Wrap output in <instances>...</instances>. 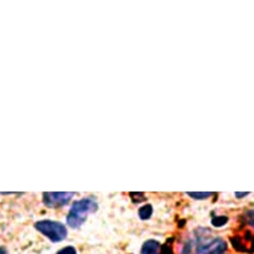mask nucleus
<instances>
[{
    "mask_svg": "<svg viewBox=\"0 0 254 254\" xmlns=\"http://www.w3.org/2000/svg\"><path fill=\"white\" fill-rule=\"evenodd\" d=\"M97 209V204L91 198H83V200L76 201L75 204L72 205L71 212L68 213L67 221L68 225L76 229L79 226L83 225V222L85 221L91 213H93Z\"/></svg>",
    "mask_w": 254,
    "mask_h": 254,
    "instance_id": "obj_1",
    "label": "nucleus"
},
{
    "mask_svg": "<svg viewBox=\"0 0 254 254\" xmlns=\"http://www.w3.org/2000/svg\"><path fill=\"white\" fill-rule=\"evenodd\" d=\"M35 226H36V229L40 233H43L46 237L50 238L52 242H60L67 237V228L63 224H60V222H56V221H38L35 224Z\"/></svg>",
    "mask_w": 254,
    "mask_h": 254,
    "instance_id": "obj_2",
    "label": "nucleus"
},
{
    "mask_svg": "<svg viewBox=\"0 0 254 254\" xmlns=\"http://www.w3.org/2000/svg\"><path fill=\"white\" fill-rule=\"evenodd\" d=\"M226 244L224 240L216 238L206 244H201L197 246H190V253L189 254H225Z\"/></svg>",
    "mask_w": 254,
    "mask_h": 254,
    "instance_id": "obj_3",
    "label": "nucleus"
},
{
    "mask_svg": "<svg viewBox=\"0 0 254 254\" xmlns=\"http://www.w3.org/2000/svg\"><path fill=\"white\" fill-rule=\"evenodd\" d=\"M73 193H46L44 194V202L51 208L56 206H63L69 202L71 198H73Z\"/></svg>",
    "mask_w": 254,
    "mask_h": 254,
    "instance_id": "obj_4",
    "label": "nucleus"
},
{
    "mask_svg": "<svg viewBox=\"0 0 254 254\" xmlns=\"http://www.w3.org/2000/svg\"><path fill=\"white\" fill-rule=\"evenodd\" d=\"M160 252V244L154 240L146 241L141 248V254H158Z\"/></svg>",
    "mask_w": 254,
    "mask_h": 254,
    "instance_id": "obj_5",
    "label": "nucleus"
},
{
    "mask_svg": "<svg viewBox=\"0 0 254 254\" xmlns=\"http://www.w3.org/2000/svg\"><path fill=\"white\" fill-rule=\"evenodd\" d=\"M140 217H141L142 220H146V218H149L152 216V206L150 205H145V206H142L140 209V212H138Z\"/></svg>",
    "mask_w": 254,
    "mask_h": 254,
    "instance_id": "obj_6",
    "label": "nucleus"
},
{
    "mask_svg": "<svg viewBox=\"0 0 254 254\" xmlns=\"http://www.w3.org/2000/svg\"><path fill=\"white\" fill-rule=\"evenodd\" d=\"M189 197H192V198H206V197L212 196V193H189L188 194Z\"/></svg>",
    "mask_w": 254,
    "mask_h": 254,
    "instance_id": "obj_7",
    "label": "nucleus"
},
{
    "mask_svg": "<svg viewBox=\"0 0 254 254\" xmlns=\"http://www.w3.org/2000/svg\"><path fill=\"white\" fill-rule=\"evenodd\" d=\"M58 254H76V249L75 248H72V246H67V248H64V249L59 250Z\"/></svg>",
    "mask_w": 254,
    "mask_h": 254,
    "instance_id": "obj_8",
    "label": "nucleus"
},
{
    "mask_svg": "<svg viewBox=\"0 0 254 254\" xmlns=\"http://www.w3.org/2000/svg\"><path fill=\"white\" fill-rule=\"evenodd\" d=\"M246 221H248L249 225L254 228V210H250V212L246 213Z\"/></svg>",
    "mask_w": 254,
    "mask_h": 254,
    "instance_id": "obj_9",
    "label": "nucleus"
},
{
    "mask_svg": "<svg viewBox=\"0 0 254 254\" xmlns=\"http://www.w3.org/2000/svg\"><path fill=\"white\" fill-rule=\"evenodd\" d=\"M213 222V225H216V226H221V225H224L226 222V218L225 217H220V218H214V220L212 221Z\"/></svg>",
    "mask_w": 254,
    "mask_h": 254,
    "instance_id": "obj_10",
    "label": "nucleus"
},
{
    "mask_svg": "<svg viewBox=\"0 0 254 254\" xmlns=\"http://www.w3.org/2000/svg\"><path fill=\"white\" fill-rule=\"evenodd\" d=\"M0 254H8V253H7V250H5L4 248H0Z\"/></svg>",
    "mask_w": 254,
    "mask_h": 254,
    "instance_id": "obj_11",
    "label": "nucleus"
},
{
    "mask_svg": "<svg viewBox=\"0 0 254 254\" xmlns=\"http://www.w3.org/2000/svg\"><path fill=\"white\" fill-rule=\"evenodd\" d=\"M237 196L238 197H245V196H248V193H237Z\"/></svg>",
    "mask_w": 254,
    "mask_h": 254,
    "instance_id": "obj_12",
    "label": "nucleus"
}]
</instances>
